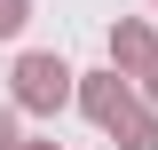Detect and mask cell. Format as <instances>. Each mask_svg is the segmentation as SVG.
I'll return each mask as SVG.
<instances>
[{"label": "cell", "mask_w": 158, "mask_h": 150, "mask_svg": "<svg viewBox=\"0 0 158 150\" xmlns=\"http://www.w3.org/2000/svg\"><path fill=\"white\" fill-rule=\"evenodd\" d=\"M24 103H40V111H48V103H63V79H71V71H63V63L56 56H24Z\"/></svg>", "instance_id": "obj_1"}, {"label": "cell", "mask_w": 158, "mask_h": 150, "mask_svg": "<svg viewBox=\"0 0 158 150\" xmlns=\"http://www.w3.org/2000/svg\"><path fill=\"white\" fill-rule=\"evenodd\" d=\"M127 150H158V127H142V119H135V127H127Z\"/></svg>", "instance_id": "obj_2"}, {"label": "cell", "mask_w": 158, "mask_h": 150, "mask_svg": "<svg viewBox=\"0 0 158 150\" xmlns=\"http://www.w3.org/2000/svg\"><path fill=\"white\" fill-rule=\"evenodd\" d=\"M24 24V0H0V32H16Z\"/></svg>", "instance_id": "obj_3"}, {"label": "cell", "mask_w": 158, "mask_h": 150, "mask_svg": "<svg viewBox=\"0 0 158 150\" xmlns=\"http://www.w3.org/2000/svg\"><path fill=\"white\" fill-rule=\"evenodd\" d=\"M0 150H16V142H8V119H0Z\"/></svg>", "instance_id": "obj_4"}]
</instances>
